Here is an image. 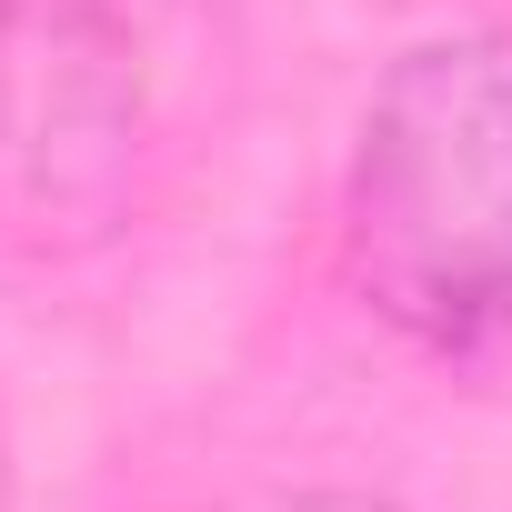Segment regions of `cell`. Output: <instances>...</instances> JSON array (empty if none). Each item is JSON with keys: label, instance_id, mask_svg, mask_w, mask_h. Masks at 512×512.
I'll return each mask as SVG.
<instances>
[{"label": "cell", "instance_id": "obj_3", "mask_svg": "<svg viewBox=\"0 0 512 512\" xmlns=\"http://www.w3.org/2000/svg\"><path fill=\"white\" fill-rule=\"evenodd\" d=\"M0 492H11V432H0Z\"/></svg>", "mask_w": 512, "mask_h": 512}, {"label": "cell", "instance_id": "obj_1", "mask_svg": "<svg viewBox=\"0 0 512 512\" xmlns=\"http://www.w3.org/2000/svg\"><path fill=\"white\" fill-rule=\"evenodd\" d=\"M342 262L412 342H482L512 322V31H452L382 71L352 181Z\"/></svg>", "mask_w": 512, "mask_h": 512}, {"label": "cell", "instance_id": "obj_2", "mask_svg": "<svg viewBox=\"0 0 512 512\" xmlns=\"http://www.w3.org/2000/svg\"><path fill=\"white\" fill-rule=\"evenodd\" d=\"M272 512H392V502H372V492H302V502H272Z\"/></svg>", "mask_w": 512, "mask_h": 512}]
</instances>
